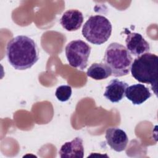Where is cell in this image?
Here are the masks:
<instances>
[{
  "instance_id": "cell-2",
  "label": "cell",
  "mask_w": 158,
  "mask_h": 158,
  "mask_svg": "<svg viewBox=\"0 0 158 158\" xmlns=\"http://www.w3.org/2000/svg\"><path fill=\"white\" fill-rule=\"evenodd\" d=\"M158 57L150 52L143 54L135 58L131 64L132 77L140 83L149 84L157 94Z\"/></svg>"
},
{
  "instance_id": "cell-13",
  "label": "cell",
  "mask_w": 158,
  "mask_h": 158,
  "mask_svg": "<svg viewBox=\"0 0 158 158\" xmlns=\"http://www.w3.org/2000/svg\"><path fill=\"white\" fill-rule=\"evenodd\" d=\"M72 93V87L69 85H60L57 88L55 95L59 101L61 102H65L70 98Z\"/></svg>"
},
{
  "instance_id": "cell-10",
  "label": "cell",
  "mask_w": 158,
  "mask_h": 158,
  "mask_svg": "<svg viewBox=\"0 0 158 158\" xmlns=\"http://www.w3.org/2000/svg\"><path fill=\"white\" fill-rule=\"evenodd\" d=\"M152 94L149 89L143 84H135L128 86L125 96L135 105H139L151 98Z\"/></svg>"
},
{
  "instance_id": "cell-1",
  "label": "cell",
  "mask_w": 158,
  "mask_h": 158,
  "mask_svg": "<svg viewBox=\"0 0 158 158\" xmlns=\"http://www.w3.org/2000/svg\"><path fill=\"white\" fill-rule=\"evenodd\" d=\"M9 63L16 70L31 68L39 59L38 48L33 39L19 35L9 40L6 47Z\"/></svg>"
},
{
  "instance_id": "cell-4",
  "label": "cell",
  "mask_w": 158,
  "mask_h": 158,
  "mask_svg": "<svg viewBox=\"0 0 158 158\" xmlns=\"http://www.w3.org/2000/svg\"><path fill=\"white\" fill-rule=\"evenodd\" d=\"M112 30V24L108 19L101 15H96L91 16L85 23L81 33L88 41L100 45L109 40Z\"/></svg>"
},
{
  "instance_id": "cell-3",
  "label": "cell",
  "mask_w": 158,
  "mask_h": 158,
  "mask_svg": "<svg viewBox=\"0 0 158 158\" xmlns=\"http://www.w3.org/2000/svg\"><path fill=\"white\" fill-rule=\"evenodd\" d=\"M132 57L127 48L118 43H112L106 48L103 62L111 70L112 76L120 77L129 73Z\"/></svg>"
},
{
  "instance_id": "cell-12",
  "label": "cell",
  "mask_w": 158,
  "mask_h": 158,
  "mask_svg": "<svg viewBox=\"0 0 158 158\" xmlns=\"http://www.w3.org/2000/svg\"><path fill=\"white\" fill-rule=\"evenodd\" d=\"M88 77L96 80H104L112 75L110 69L104 63H94L87 70Z\"/></svg>"
},
{
  "instance_id": "cell-9",
  "label": "cell",
  "mask_w": 158,
  "mask_h": 158,
  "mask_svg": "<svg viewBox=\"0 0 158 158\" xmlns=\"http://www.w3.org/2000/svg\"><path fill=\"white\" fill-rule=\"evenodd\" d=\"M84 152L83 139L76 137L71 141L65 143L61 146L59 154L61 158H83Z\"/></svg>"
},
{
  "instance_id": "cell-8",
  "label": "cell",
  "mask_w": 158,
  "mask_h": 158,
  "mask_svg": "<svg viewBox=\"0 0 158 158\" xmlns=\"http://www.w3.org/2000/svg\"><path fill=\"white\" fill-rule=\"evenodd\" d=\"M128 86L127 83L118 79H113L106 87L104 96L111 102H118L125 96Z\"/></svg>"
},
{
  "instance_id": "cell-11",
  "label": "cell",
  "mask_w": 158,
  "mask_h": 158,
  "mask_svg": "<svg viewBox=\"0 0 158 158\" xmlns=\"http://www.w3.org/2000/svg\"><path fill=\"white\" fill-rule=\"evenodd\" d=\"M83 22V14L77 9H69L65 11L60 19V23L62 27L69 31L78 30Z\"/></svg>"
},
{
  "instance_id": "cell-7",
  "label": "cell",
  "mask_w": 158,
  "mask_h": 158,
  "mask_svg": "<svg viewBox=\"0 0 158 158\" xmlns=\"http://www.w3.org/2000/svg\"><path fill=\"white\" fill-rule=\"evenodd\" d=\"M105 138L107 144L116 152L124 151L128 143V138L125 131L117 127L107 128Z\"/></svg>"
},
{
  "instance_id": "cell-5",
  "label": "cell",
  "mask_w": 158,
  "mask_h": 158,
  "mask_svg": "<svg viewBox=\"0 0 158 158\" xmlns=\"http://www.w3.org/2000/svg\"><path fill=\"white\" fill-rule=\"evenodd\" d=\"M91 51V46L81 40L69 42L65 49V56L69 65L80 70H83L87 67Z\"/></svg>"
},
{
  "instance_id": "cell-6",
  "label": "cell",
  "mask_w": 158,
  "mask_h": 158,
  "mask_svg": "<svg viewBox=\"0 0 158 158\" xmlns=\"http://www.w3.org/2000/svg\"><path fill=\"white\" fill-rule=\"evenodd\" d=\"M125 33L127 35L126 48L130 54L138 57L149 52L150 45L140 33H131L127 29H125Z\"/></svg>"
}]
</instances>
